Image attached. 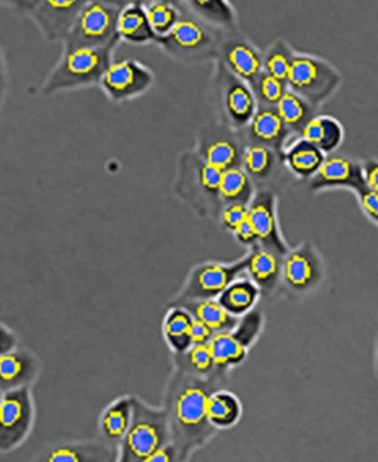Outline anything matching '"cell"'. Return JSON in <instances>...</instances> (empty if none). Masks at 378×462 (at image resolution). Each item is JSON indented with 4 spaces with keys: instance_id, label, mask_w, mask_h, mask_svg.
I'll return each mask as SVG.
<instances>
[{
    "instance_id": "6da1fadb",
    "label": "cell",
    "mask_w": 378,
    "mask_h": 462,
    "mask_svg": "<svg viewBox=\"0 0 378 462\" xmlns=\"http://www.w3.org/2000/svg\"><path fill=\"white\" fill-rule=\"evenodd\" d=\"M210 386L194 378H180L170 394V418L181 450L202 443L213 433L207 413Z\"/></svg>"
},
{
    "instance_id": "7a4b0ae2",
    "label": "cell",
    "mask_w": 378,
    "mask_h": 462,
    "mask_svg": "<svg viewBox=\"0 0 378 462\" xmlns=\"http://www.w3.org/2000/svg\"><path fill=\"white\" fill-rule=\"evenodd\" d=\"M132 419L123 438L122 461H146L168 440L167 417L131 400Z\"/></svg>"
},
{
    "instance_id": "3957f363",
    "label": "cell",
    "mask_w": 378,
    "mask_h": 462,
    "mask_svg": "<svg viewBox=\"0 0 378 462\" xmlns=\"http://www.w3.org/2000/svg\"><path fill=\"white\" fill-rule=\"evenodd\" d=\"M340 80V75L326 62L311 56L296 55L287 82L292 92L318 104L331 96Z\"/></svg>"
},
{
    "instance_id": "277c9868",
    "label": "cell",
    "mask_w": 378,
    "mask_h": 462,
    "mask_svg": "<svg viewBox=\"0 0 378 462\" xmlns=\"http://www.w3.org/2000/svg\"><path fill=\"white\" fill-rule=\"evenodd\" d=\"M109 47L77 48L67 53L59 68L52 75L48 87H73L93 82L108 68Z\"/></svg>"
},
{
    "instance_id": "5b68a950",
    "label": "cell",
    "mask_w": 378,
    "mask_h": 462,
    "mask_svg": "<svg viewBox=\"0 0 378 462\" xmlns=\"http://www.w3.org/2000/svg\"><path fill=\"white\" fill-rule=\"evenodd\" d=\"M264 319L257 311H250L240 323L237 331L217 332L208 342L217 367L235 366L246 358L248 346L256 339Z\"/></svg>"
},
{
    "instance_id": "8992f818",
    "label": "cell",
    "mask_w": 378,
    "mask_h": 462,
    "mask_svg": "<svg viewBox=\"0 0 378 462\" xmlns=\"http://www.w3.org/2000/svg\"><path fill=\"white\" fill-rule=\"evenodd\" d=\"M119 15L114 7L101 3H93L83 9L69 36L70 51L104 46L114 33Z\"/></svg>"
},
{
    "instance_id": "52a82bcc",
    "label": "cell",
    "mask_w": 378,
    "mask_h": 462,
    "mask_svg": "<svg viewBox=\"0 0 378 462\" xmlns=\"http://www.w3.org/2000/svg\"><path fill=\"white\" fill-rule=\"evenodd\" d=\"M248 220L255 228L262 247L284 257L290 248L280 229L277 197L270 190H262L253 198L248 208Z\"/></svg>"
},
{
    "instance_id": "ba28073f",
    "label": "cell",
    "mask_w": 378,
    "mask_h": 462,
    "mask_svg": "<svg viewBox=\"0 0 378 462\" xmlns=\"http://www.w3.org/2000/svg\"><path fill=\"white\" fill-rule=\"evenodd\" d=\"M31 416V402L27 388H18L4 393L0 408V444L2 450H8L20 443L28 433Z\"/></svg>"
},
{
    "instance_id": "9c48e42d",
    "label": "cell",
    "mask_w": 378,
    "mask_h": 462,
    "mask_svg": "<svg viewBox=\"0 0 378 462\" xmlns=\"http://www.w3.org/2000/svg\"><path fill=\"white\" fill-rule=\"evenodd\" d=\"M322 262L308 243L301 244L284 256L282 277L293 291L305 292L313 289L322 278Z\"/></svg>"
},
{
    "instance_id": "30bf717a",
    "label": "cell",
    "mask_w": 378,
    "mask_h": 462,
    "mask_svg": "<svg viewBox=\"0 0 378 462\" xmlns=\"http://www.w3.org/2000/svg\"><path fill=\"white\" fill-rule=\"evenodd\" d=\"M315 191L328 188H349L359 193L366 188L364 168L355 160L335 155L326 162L310 182Z\"/></svg>"
},
{
    "instance_id": "8fae6325",
    "label": "cell",
    "mask_w": 378,
    "mask_h": 462,
    "mask_svg": "<svg viewBox=\"0 0 378 462\" xmlns=\"http://www.w3.org/2000/svg\"><path fill=\"white\" fill-rule=\"evenodd\" d=\"M151 83V74L137 62L122 60L114 62L102 76V84L114 98L135 95Z\"/></svg>"
},
{
    "instance_id": "7c38bea8",
    "label": "cell",
    "mask_w": 378,
    "mask_h": 462,
    "mask_svg": "<svg viewBox=\"0 0 378 462\" xmlns=\"http://www.w3.org/2000/svg\"><path fill=\"white\" fill-rule=\"evenodd\" d=\"M248 257L232 266L210 265L203 267L195 275V286L202 296H216L225 291L233 280L248 269Z\"/></svg>"
},
{
    "instance_id": "4fadbf2b",
    "label": "cell",
    "mask_w": 378,
    "mask_h": 462,
    "mask_svg": "<svg viewBox=\"0 0 378 462\" xmlns=\"http://www.w3.org/2000/svg\"><path fill=\"white\" fill-rule=\"evenodd\" d=\"M302 138L317 146L324 154L332 153L339 148L343 140V128L335 118L318 116L306 123L302 128Z\"/></svg>"
},
{
    "instance_id": "5bb4252c",
    "label": "cell",
    "mask_w": 378,
    "mask_h": 462,
    "mask_svg": "<svg viewBox=\"0 0 378 462\" xmlns=\"http://www.w3.org/2000/svg\"><path fill=\"white\" fill-rule=\"evenodd\" d=\"M278 253L260 249L253 252L248 260V270L253 282L262 291H271L277 287L280 277L282 275V262Z\"/></svg>"
},
{
    "instance_id": "9a60e30c",
    "label": "cell",
    "mask_w": 378,
    "mask_h": 462,
    "mask_svg": "<svg viewBox=\"0 0 378 462\" xmlns=\"http://www.w3.org/2000/svg\"><path fill=\"white\" fill-rule=\"evenodd\" d=\"M326 159V154L321 149L303 138L295 141L287 151L288 167L302 178L315 176Z\"/></svg>"
},
{
    "instance_id": "2e32d148",
    "label": "cell",
    "mask_w": 378,
    "mask_h": 462,
    "mask_svg": "<svg viewBox=\"0 0 378 462\" xmlns=\"http://www.w3.org/2000/svg\"><path fill=\"white\" fill-rule=\"evenodd\" d=\"M42 460L46 461H113L114 450L105 444H62L51 449Z\"/></svg>"
},
{
    "instance_id": "e0dca14e",
    "label": "cell",
    "mask_w": 378,
    "mask_h": 462,
    "mask_svg": "<svg viewBox=\"0 0 378 462\" xmlns=\"http://www.w3.org/2000/svg\"><path fill=\"white\" fill-rule=\"evenodd\" d=\"M259 296L260 288L257 284L251 280L242 279L231 283L221 293L219 302L230 314L237 317L250 313Z\"/></svg>"
},
{
    "instance_id": "ac0fdd59",
    "label": "cell",
    "mask_w": 378,
    "mask_h": 462,
    "mask_svg": "<svg viewBox=\"0 0 378 462\" xmlns=\"http://www.w3.org/2000/svg\"><path fill=\"white\" fill-rule=\"evenodd\" d=\"M117 28L120 35L133 43H145L154 36L146 12L138 4H130L120 12Z\"/></svg>"
},
{
    "instance_id": "d6986e66",
    "label": "cell",
    "mask_w": 378,
    "mask_h": 462,
    "mask_svg": "<svg viewBox=\"0 0 378 462\" xmlns=\"http://www.w3.org/2000/svg\"><path fill=\"white\" fill-rule=\"evenodd\" d=\"M226 60L235 73L250 82L256 84L262 75L261 69L264 62H262L259 53L250 44L244 43L231 44L226 51Z\"/></svg>"
},
{
    "instance_id": "ffe728a7",
    "label": "cell",
    "mask_w": 378,
    "mask_h": 462,
    "mask_svg": "<svg viewBox=\"0 0 378 462\" xmlns=\"http://www.w3.org/2000/svg\"><path fill=\"white\" fill-rule=\"evenodd\" d=\"M207 413L213 426L228 428L240 419L241 404L233 394L213 393L208 399Z\"/></svg>"
},
{
    "instance_id": "44dd1931",
    "label": "cell",
    "mask_w": 378,
    "mask_h": 462,
    "mask_svg": "<svg viewBox=\"0 0 378 462\" xmlns=\"http://www.w3.org/2000/svg\"><path fill=\"white\" fill-rule=\"evenodd\" d=\"M287 127L277 108H264L257 111L252 118L251 132L257 140L264 144L277 145L286 137Z\"/></svg>"
},
{
    "instance_id": "7402d4cb",
    "label": "cell",
    "mask_w": 378,
    "mask_h": 462,
    "mask_svg": "<svg viewBox=\"0 0 378 462\" xmlns=\"http://www.w3.org/2000/svg\"><path fill=\"white\" fill-rule=\"evenodd\" d=\"M0 376L4 393L18 388L33 378L34 364L30 359L20 354H3L0 359Z\"/></svg>"
},
{
    "instance_id": "603a6c76",
    "label": "cell",
    "mask_w": 378,
    "mask_h": 462,
    "mask_svg": "<svg viewBox=\"0 0 378 462\" xmlns=\"http://www.w3.org/2000/svg\"><path fill=\"white\" fill-rule=\"evenodd\" d=\"M132 419L131 400L122 399L105 412L101 420V429L110 442H118L126 435Z\"/></svg>"
},
{
    "instance_id": "cb8c5ba5",
    "label": "cell",
    "mask_w": 378,
    "mask_h": 462,
    "mask_svg": "<svg viewBox=\"0 0 378 462\" xmlns=\"http://www.w3.org/2000/svg\"><path fill=\"white\" fill-rule=\"evenodd\" d=\"M169 36V42L181 51H199L210 42L206 30L193 20L177 21Z\"/></svg>"
},
{
    "instance_id": "d4e9b609",
    "label": "cell",
    "mask_w": 378,
    "mask_h": 462,
    "mask_svg": "<svg viewBox=\"0 0 378 462\" xmlns=\"http://www.w3.org/2000/svg\"><path fill=\"white\" fill-rule=\"evenodd\" d=\"M277 110L284 123L293 128H303L312 119L309 101L292 91H287L278 102Z\"/></svg>"
},
{
    "instance_id": "484cf974",
    "label": "cell",
    "mask_w": 378,
    "mask_h": 462,
    "mask_svg": "<svg viewBox=\"0 0 378 462\" xmlns=\"http://www.w3.org/2000/svg\"><path fill=\"white\" fill-rule=\"evenodd\" d=\"M226 107L239 123H247L255 117L256 100L250 89L241 83L231 84L226 92Z\"/></svg>"
},
{
    "instance_id": "4316f807",
    "label": "cell",
    "mask_w": 378,
    "mask_h": 462,
    "mask_svg": "<svg viewBox=\"0 0 378 462\" xmlns=\"http://www.w3.org/2000/svg\"><path fill=\"white\" fill-rule=\"evenodd\" d=\"M199 320L208 324L213 331H233L238 326V318L224 308L220 302L207 300L195 308Z\"/></svg>"
},
{
    "instance_id": "83f0119b",
    "label": "cell",
    "mask_w": 378,
    "mask_h": 462,
    "mask_svg": "<svg viewBox=\"0 0 378 462\" xmlns=\"http://www.w3.org/2000/svg\"><path fill=\"white\" fill-rule=\"evenodd\" d=\"M219 191L225 199L243 203L250 197V180L241 169L234 167L226 169L222 177Z\"/></svg>"
},
{
    "instance_id": "f1b7e54d",
    "label": "cell",
    "mask_w": 378,
    "mask_h": 462,
    "mask_svg": "<svg viewBox=\"0 0 378 462\" xmlns=\"http://www.w3.org/2000/svg\"><path fill=\"white\" fill-rule=\"evenodd\" d=\"M154 34L168 36L177 24V12L167 3H151L146 9Z\"/></svg>"
},
{
    "instance_id": "f546056e",
    "label": "cell",
    "mask_w": 378,
    "mask_h": 462,
    "mask_svg": "<svg viewBox=\"0 0 378 462\" xmlns=\"http://www.w3.org/2000/svg\"><path fill=\"white\" fill-rule=\"evenodd\" d=\"M191 323H193V319L185 311L175 310L169 315L164 331L175 348L182 350L188 346Z\"/></svg>"
},
{
    "instance_id": "4dcf8cb0",
    "label": "cell",
    "mask_w": 378,
    "mask_h": 462,
    "mask_svg": "<svg viewBox=\"0 0 378 462\" xmlns=\"http://www.w3.org/2000/svg\"><path fill=\"white\" fill-rule=\"evenodd\" d=\"M293 58L295 55L291 53L287 44L281 43L275 44L265 58L266 73L287 82Z\"/></svg>"
},
{
    "instance_id": "1f68e13d",
    "label": "cell",
    "mask_w": 378,
    "mask_h": 462,
    "mask_svg": "<svg viewBox=\"0 0 378 462\" xmlns=\"http://www.w3.org/2000/svg\"><path fill=\"white\" fill-rule=\"evenodd\" d=\"M274 163V155L268 147L253 145L248 147L244 155L247 171L256 177L268 176Z\"/></svg>"
},
{
    "instance_id": "d6a6232c",
    "label": "cell",
    "mask_w": 378,
    "mask_h": 462,
    "mask_svg": "<svg viewBox=\"0 0 378 462\" xmlns=\"http://www.w3.org/2000/svg\"><path fill=\"white\" fill-rule=\"evenodd\" d=\"M237 159V148L229 141H217L207 150V163L220 168L222 171L233 168Z\"/></svg>"
},
{
    "instance_id": "836d02e7",
    "label": "cell",
    "mask_w": 378,
    "mask_h": 462,
    "mask_svg": "<svg viewBox=\"0 0 378 462\" xmlns=\"http://www.w3.org/2000/svg\"><path fill=\"white\" fill-rule=\"evenodd\" d=\"M256 84L261 100L269 105H278V102L287 92V82L273 77L268 73L261 75Z\"/></svg>"
},
{
    "instance_id": "e575fe53",
    "label": "cell",
    "mask_w": 378,
    "mask_h": 462,
    "mask_svg": "<svg viewBox=\"0 0 378 462\" xmlns=\"http://www.w3.org/2000/svg\"><path fill=\"white\" fill-rule=\"evenodd\" d=\"M188 358L191 366L199 372H207L216 364L208 344L195 345L190 350Z\"/></svg>"
},
{
    "instance_id": "d590c367",
    "label": "cell",
    "mask_w": 378,
    "mask_h": 462,
    "mask_svg": "<svg viewBox=\"0 0 378 462\" xmlns=\"http://www.w3.org/2000/svg\"><path fill=\"white\" fill-rule=\"evenodd\" d=\"M248 219V208L242 203H234L226 207L222 213V220L228 228L233 231L238 228L243 221Z\"/></svg>"
},
{
    "instance_id": "8d00e7d4",
    "label": "cell",
    "mask_w": 378,
    "mask_h": 462,
    "mask_svg": "<svg viewBox=\"0 0 378 462\" xmlns=\"http://www.w3.org/2000/svg\"><path fill=\"white\" fill-rule=\"evenodd\" d=\"M359 204L366 213L368 217L371 218L373 221L377 222L378 224V193L375 190L370 188V187H366L363 190L358 193Z\"/></svg>"
},
{
    "instance_id": "74e56055",
    "label": "cell",
    "mask_w": 378,
    "mask_h": 462,
    "mask_svg": "<svg viewBox=\"0 0 378 462\" xmlns=\"http://www.w3.org/2000/svg\"><path fill=\"white\" fill-rule=\"evenodd\" d=\"M213 331L208 324L201 322V320H193L191 323L189 338L190 341L194 345H203L210 341Z\"/></svg>"
},
{
    "instance_id": "f35d334b",
    "label": "cell",
    "mask_w": 378,
    "mask_h": 462,
    "mask_svg": "<svg viewBox=\"0 0 378 462\" xmlns=\"http://www.w3.org/2000/svg\"><path fill=\"white\" fill-rule=\"evenodd\" d=\"M224 171L207 163L201 171V180L204 187L209 190H219Z\"/></svg>"
},
{
    "instance_id": "ab89813d",
    "label": "cell",
    "mask_w": 378,
    "mask_h": 462,
    "mask_svg": "<svg viewBox=\"0 0 378 462\" xmlns=\"http://www.w3.org/2000/svg\"><path fill=\"white\" fill-rule=\"evenodd\" d=\"M234 233L240 242L243 243L255 244L256 243L259 242V237H257L256 230L253 228V226L248 219L243 221L242 224L234 230Z\"/></svg>"
},
{
    "instance_id": "60d3db41",
    "label": "cell",
    "mask_w": 378,
    "mask_h": 462,
    "mask_svg": "<svg viewBox=\"0 0 378 462\" xmlns=\"http://www.w3.org/2000/svg\"><path fill=\"white\" fill-rule=\"evenodd\" d=\"M363 168L367 186L378 193V160H368Z\"/></svg>"
},
{
    "instance_id": "b9f144b4",
    "label": "cell",
    "mask_w": 378,
    "mask_h": 462,
    "mask_svg": "<svg viewBox=\"0 0 378 462\" xmlns=\"http://www.w3.org/2000/svg\"><path fill=\"white\" fill-rule=\"evenodd\" d=\"M175 451L171 447L164 446L154 451L146 461L148 462H168L175 459Z\"/></svg>"
},
{
    "instance_id": "7bdbcfd3",
    "label": "cell",
    "mask_w": 378,
    "mask_h": 462,
    "mask_svg": "<svg viewBox=\"0 0 378 462\" xmlns=\"http://www.w3.org/2000/svg\"><path fill=\"white\" fill-rule=\"evenodd\" d=\"M376 375L378 377V346H377V354H376Z\"/></svg>"
}]
</instances>
